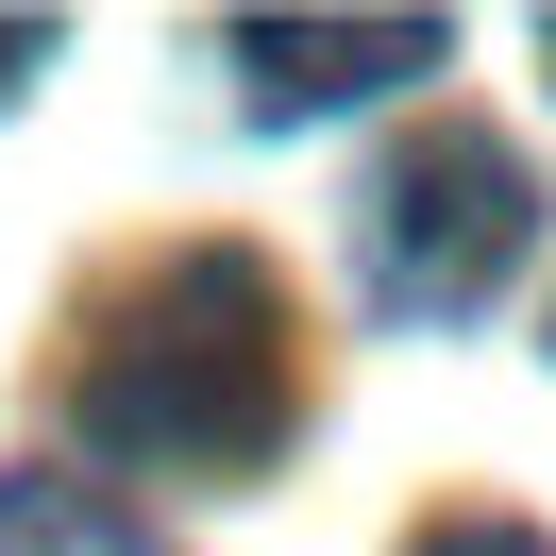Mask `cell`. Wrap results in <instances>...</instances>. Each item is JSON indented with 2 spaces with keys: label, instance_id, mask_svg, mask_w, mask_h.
<instances>
[{
  "label": "cell",
  "instance_id": "6da1fadb",
  "mask_svg": "<svg viewBox=\"0 0 556 556\" xmlns=\"http://www.w3.org/2000/svg\"><path fill=\"white\" fill-rule=\"evenodd\" d=\"M287 405H304V338H287L270 253L237 237H186L136 287H102L85 371H68V421L118 472H270Z\"/></svg>",
  "mask_w": 556,
  "mask_h": 556
},
{
  "label": "cell",
  "instance_id": "7a4b0ae2",
  "mask_svg": "<svg viewBox=\"0 0 556 556\" xmlns=\"http://www.w3.org/2000/svg\"><path fill=\"white\" fill-rule=\"evenodd\" d=\"M540 253V169L489 118H421L371 186H354V270L388 320H472L489 287Z\"/></svg>",
  "mask_w": 556,
  "mask_h": 556
},
{
  "label": "cell",
  "instance_id": "3957f363",
  "mask_svg": "<svg viewBox=\"0 0 556 556\" xmlns=\"http://www.w3.org/2000/svg\"><path fill=\"white\" fill-rule=\"evenodd\" d=\"M237 85H253V118H338V102H371V85H421L439 68V17H237Z\"/></svg>",
  "mask_w": 556,
  "mask_h": 556
},
{
  "label": "cell",
  "instance_id": "277c9868",
  "mask_svg": "<svg viewBox=\"0 0 556 556\" xmlns=\"http://www.w3.org/2000/svg\"><path fill=\"white\" fill-rule=\"evenodd\" d=\"M405 556H556V540H540L522 506H439V522H421Z\"/></svg>",
  "mask_w": 556,
  "mask_h": 556
},
{
  "label": "cell",
  "instance_id": "5b68a950",
  "mask_svg": "<svg viewBox=\"0 0 556 556\" xmlns=\"http://www.w3.org/2000/svg\"><path fill=\"white\" fill-rule=\"evenodd\" d=\"M35 68H51V17H0V102H17Z\"/></svg>",
  "mask_w": 556,
  "mask_h": 556
}]
</instances>
